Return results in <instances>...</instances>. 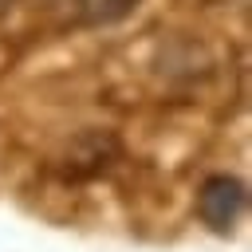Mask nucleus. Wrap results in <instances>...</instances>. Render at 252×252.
Masks as SVG:
<instances>
[{
    "instance_id": "obj_1",
    "label": "nucleus",
    "mask_w": 252,
    "mask_h": 252,
    "mask_svg": "<svg viewBox=\"0 0 252 252\" xmlns=\"http://www.w3.org/2000/svg\"><path fill=\"white\" fill-rule=\"evenodd\" d=\"M244 205H248V193H244V181L240 177L213 173L197 189V217H201V224H209L220 236L236 228V220L244 217Z\"/></svg>"
},
{
    "instance_id": "obj_2",
    "label": "nucleus",
    "mask_w": 252,
    "mask_h": 252,
    "mask_svg": "<svg viewBox=\"0 0 252 252\" xmlns=\"http://www.w3.org/2000/svg\"><path fill=\"white\" fill-rule=\"evenodd\" d=\"M87 24H114L138 8V0H79Z\"/></svg>"
}]
</instances>
